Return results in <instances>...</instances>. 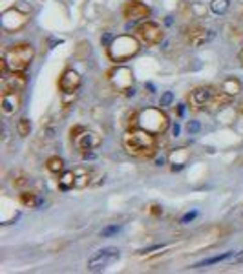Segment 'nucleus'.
Wrapping results in <instances>:
<instances>
[{
  "label": "nucleus",
  "mask_w": 243,
  "mask_h": 274,
  "mask_svg": "<svg viewBox=\"0 0 243 274\" xmlns=\"http://www.w3.org/2000/svg\"><path fill=\"white\" fill-rule=\"evenodd\" d=\"M198 130H200V123H198V121H190V123H188V132L196 134Z\"/></svg>",
  "instance_id": "aec40b11"
},
{
  "label": "nucleus",
  "mask_w": 243,
  "mask_h": 274,
  "mask_svg": "<svg viewBox=\"0 0 243 274\" xmlns=\"http://www.w3.org/2000/svg\"><path fill=\"white\" fill-rule=\"evenodd\" d=\"M210 8H212L214 13H225L229 10V0H212Z\"/></svg>",
  "instance_id": "2eb2a0df"
},
{
  "label": "nucleus",
  "mask_w": 243,
  "mask_h": 274,
  "mask_svg": "<svg viewBox=\"0 0 243 274\" xmlns=\"http://www.w3.org/2000/svg\"><path fill=\"white\" fill-rule=\"evenodd\" d=\"M48 169L52 170V172H62V159L61 157L48 159Z\"/></svg>",
  "instance_id": "dca6fc26"
},
{
  "label": "nucleus",
  "mask_w": 243,
  "mask_h": 274,
  "mask_svg": "<svg viewBox=\"0 0 243 274\" xmlns=\"http://www.w3.org/2000/svg\"><path fill=\"white\" fill-rule=\"evenodd\" d=\"M26 86V75L22 72H15L10 77H4V93L20 91Z\"/></svg>",
  "instance_id": "9d476101"
},
{
  "label": "nucleus",
  "mask_w": 243,
  "mask_h": 274,
  "mask_svg": "<svg viewBox=\"0 0 243 274\" xmlns=\"http://www.w3.org/2000/svg\"><path fill=\"white\" fill-rule=\"evenodd\" d=\"M232 256H234V250H229V252H223V254L214 256V258H209V260H203V261H200V263H196L194 269H201V267H209V265L219 263V261L229 260V258H232Z\"/></svg>",
  "instance_id": "f8f14e48"
},
{
  "label": "nucleus",
  "mask_w": 243,
  "mask_h": 274,
  "mask_svg": "<svg viewBox=\"0 0 243 274\" xmlns=\"http://www.w3.org/2000/svg\"><path fill=\"white\" fill-rule=\"evenodd\" d=\"M75 146L79 148V152H88V150H93L95 146H99V139H97L95 134L91 132H82V135H75Z\"/></svg>",
  "instance_id": "1a4fd4ad"
},
{
  "label": "nucleus",
  "mask_w": 243,
  "mask_h": 274,
  "mask_svg": "<svg viewBox=\"0 0 243 274\" xmlns=\"http://www.w3.org/2000/svg\"><path fill=\"white\" fill-rule=\"evenodd\" d=\"M59 187H61V190H68L70 187H75V172L73 170L64 172L62 179H59Z\"/></svg>",
  "instance_id": "ddd939ff"
},
{
  "label": "nucleus",
  "mask_w": 243,
  "mask_h": 274,
  "mask_svg": "<svg viewBox=\"0 0 243 274\" xmlns=\"http://www.w3.org/2000/svg\"><path fill=\"white\" fill-rule=\"evenodd\" d=\"M123 13L128 20H141V19H147L148 15H150V10H148L143 2L132 0V2H126Z\"/></svg>",
  "instance_id": "6e6552de"
},
{
  "label": "nucleus",
  "mask_w": 243,
  "mask_h": 274,
  "mask_svg": "<svg viewBox=\"0 0 243 274\" xmlns=\"http://www.w3.org/2000/svg\"><path fill=\"white\" fill-rule=\"evenodd\" d=\"M214 93H216V91L212 90L210 86L196 88V90L190 93V106H192V108H196V110H201L203 106H207L210 101H212Z\"/></svg>",
  "instance_id": "39448f33"
},
{
  "label": "nucleus",
  "mask_w": 243,
  "mask_h": 274,
  "mask_svg": "<svg viewBox=\"0 0 243 274\" xmlns=\"http://www.w3.org/2000/svg\"><path fill=\"white\" fill-rule=\"evenodd\" d=\"M198 216V212H188V214H185V216L181 217V223H188V222H192L194 217Z\"/></svg>",
  "instance_id": "412c9836"
},
{
  "label": "nucleus",
  "mask_w": 243,
  "mask_h": 274,
  "mask_svg": "<svg viewBox=\"0 0 243 274\" xmlns=\"http://www.w3.org/2000/svg\"><path fill=\"white\" fill-rule=\"evenodd\" d=\"M33 48L29 44H20V46H11L4 51L2 61L8 64L10 70L13 72H24L29 66L31 59H33Z\"/></svg>",
  "instance_id": "f03ea898"
},
{
  "label": "nucleus",
  "mask_w": 243,
  "mask_h": 274,
  "mask_svg": "<svg viewBox=\"0 0 243 274\" xmlns=\"http://www.w3.org/2000/svg\"><path fill=\"white\" fill-rule=\"evenodd\" d=\"M79 86H81V75L75 70H66L59 79V88L62 93H73Z\"/></svg>",
  "instance_id": "0eeeda50"
},
{
  "label": "nucleus",
  "mask_w": 243,
  "mask_h": 274,
  "mask_svg": "<svg viewBox=\"0 0 243 274\" xmlns=\"http://www.w3.org/2000/svg\"><path fill=\"white\" fill-rule=\"evenodd\" d=\"M119 231H121V225H110V227H105V229L101 231V238H110V236H115Z\"/></svg>",
  "instance_id": "f3484780"
},
{
  "label": "nucleus",
  "mask_w": 243,
  "mask_h": 274,
  "mask_svg": "<svg viewBox=\"0 0 243 274\" xmlns=\"http://www.w3.org/2000/svg\"><path fill=\"white\" fill-rule=\"evenodd\" d=\"M177 134H179V125L174 126V135H177Z\"/></svg>",
  "instance_id": "4be33fe9"
},
{
  "label": "nucleus",
  "mask_w": 243,
  "mask_h": 274,
  "mask_svg": "<svg viewBox=\"0 0 243 274\" xmlns=\"http://www.w3.org/2000/svg\"><path fill=\"white\" fill-rule=\"evenodd\" d=\"M172 101H174V95H172V91H165L161 97V101H159V106L165 108V106H170Z\"/></svg>",
  "instance_id": "a211bd4d"
},
{
  "label": "nucleus",
  "mask_w": 243,
  "mask_h": 274,
  "mask_svg": "<svg viewBox=\"0 0 243 274\" xmlns=\"http://www.w3.org/2000/svg\"><path fill=\"white\" fill-rule=\"evenodd\" d=\"M29 130H31V125H29V121L26 119V117H22V119L17 123V132H19V135L26 137V135H29Z\"/></svg>",
  "instance_id": "4468645a"
},
{
  "label": "nucleus",
  "mask_w": 243,
  "mask_h": 274,
  "mask_svg": "<svg viewBox=\"0 0 243 274\" xmlns=\"http://www.w3.org/2000/svg\"><path fill=\"white\" fill-rule=\"evenodd\" d=\"M124 146L130 154L147 155L156 148V139L147 130H132L124 135Z\"/></svg>",
  "instance_id": "f257e3e1"
},
{
  "label": "nucleus",
  "mask_w": 243,
  "mask_h": 274,
  "mask_svg": "<svg viewBox=\"0 0 243 274\" xmlns=\"http://www.w3.org/2000/svg\"><path fill=\"white\" fill-rule=\"evenodd\" d=\"M119 256H121V250L117 249V247H105V249L97 250L95 254L91 256L86 267H88L90 272H101L103 269L110 267L114 261L119 260Z\"/></svg>",
  "instance_id": "7ed1b4c3"
},
{
  "label": "nucleus",
  "mask_w": 243,
  "mask_h": 274,
  "mask_svg": "<svg viewBox=\"0 0 243 274\" xmlns=\"http://www.w3.org/2000/svg\"><path fill=\"white\" fill-rule=\"evenodd\" d=\"M186 39L192 46H203V44L210 42V40L214 39V31L212 29H205L201 28V26H194L186 31Z\"/></svg>",
  "instance_id": "423d86ee"
},
{
  "label": "nucleus",
  "mask_w": 243,
  "mask_h": 274,
  "mask_svg": "<svg viewBox=\"0 0 243 274\" xmlns=\"http://www.w3.org/2000/svg\"><path fill=\"white\" fill-rule=\"evenodd\" d=\"M19 106H20L19 91L2 93V112H4V114H13V112L19 110Z\"/></svg>",
  "instance_id": "9b49d317"
},
{
  "label": "nucleus",
  "mask_w": 243,
  "mask_h": 274,
  "mask_svg": "<svg viewBox=\"0 0 243 274\" xmlns=\"http://www.w3.org/2000/svg\"><path fill=\"white\" fill-rule=\"evenodd\" d=\"M137 35L147 46H156V44H159L163 39L161 28H159L158 24H154V22H148V20L137 28Z\"/></svg>",
  "instance_id": "20e7f679"
},
{
  "label": "nucleus",
  "mask_w": 243,
  "mask_h": 274,
  "mask_svg": "<svg viewBox=\"0 0 243 274\" xmlns=\"http://www.w3.org/2000/svg\"><path fill=\"white\" fill-rule=\"evenodd\" d=\"M230 263H232V265H243V250H241V252H238V254L232 256Z\"/></svg>",
  "instance_id": "6ab92c4d"
}]
</instances>
